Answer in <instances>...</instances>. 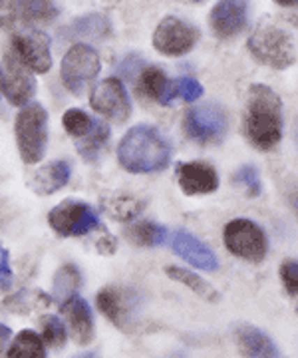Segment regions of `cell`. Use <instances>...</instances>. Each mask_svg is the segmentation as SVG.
<instances>
[{
  "label": "cell",
  "instance_id": "39",
  "mask_svg": "<svg viewBox=\"0 0 298 358\" xmlns=\"http://www.w3.org/2000/svg\"><path fill=\"white\" fill-rule=\"evenodd\" d=\"M281 6H298V0H274Z\"/></svg>",
  "mask_w": 298,
  "mask_h": 358
},
{
  "label": "cell",
  "instance_id": "21",
  "mask_svg": "<svg viewBox=\"0 0 298 358\" xmlns=\"http://www.w3.org/2000/svg\"><path fill=\"white\" fill-rule=\"evenodd\" d=\"M165 275H167L171 281L185 285L187 289H191L197 296L205 299L207 303H217L219 301V293L207 281H203L197 273L189 271V268L171 265V267H165Z\"/></svg>",
  "mask_w": 298,
  "mask_h": 358
},
{
  "label": "cell",
  "instance_id": "35",
  "mask_svg": "<svg viewBox=\"0 0 298 358\" xmlns=\"http://www.w3.org/2000/svg\"><path fill=\"white\" fill-rule=\"evenodd\" d=\"M18 4L20 0H0V20L2 26H13L16 13H18Z\"/></svg>",
  "mask_w": 298,
  "mask_h": 358
},
{
  "label": "cell",
  "instance_id": "2",
  "mask_svg": "<svg viewBox=\"0 0 298 358\" xmlns=\"http://www.w3.org/2000/svg\"><path fill=\"white\" fill-rule=\"evenodd\" d=\"M169 145L154 126L131 128L117 148V162L130 173H156L169 164Z\"/></svg>",
  "mask_w": 298,
  "mask_h": 358
},
{
  "label": "cell",
  "instance_id": "17",
  "mask_svg": "<svg viewBox=\"0 0 298 358\" xmlns=\"http://www.w3.org/2000/svg\"><path fill=\"white\" fill-rule=\"evenodd\" d=\"M140 92L147 100H156L161 106H167L173 102L175 96H179L177 80H169L161 68L157 66H145L142 76L137 78Z\"/></svg>",
  "mask_w": 298,
  "mask_h": 358
},
{
  "label": "cell",
  "instance_id": "24",
  "mask_svg": "<svg viewBox=\"0 0 298 358\" xmlns=\"http://www.w3.org/2000/svg\"><path fill=\"white\" fill-rule=\"evenodd\" d=\"M167 229L154 221H140L128 227V239L140 247H159V245L167 243Z\"/></svg>",
  "mask_w": 298,
  "mask_h": 358
},
{
  "label": "cell",
  "instance_id": "1",
  "mask_svg": "<svg viewBox=\"0 0 298 358\" xmlns=\"http://www.w3.org/2000/svg\"><path fill=\"white\" fill-rule=\"evenodd\" d=\"M245 134L260 152L274 150L283 138V102L265 84H253L246 92Z\"/></svg>",
  "mask_w": 298,
  "mask_h": 358
},
{
  "label": "cell",
  "instance_id": "5",
  "mask_svg": "<svg viewBox=\"0 0 298 358\" xmlns=\"http://www.w3.org/2000/svg\"><path fill=\"white\" fill-rule=\"evenodd\" d=\"M223 241L229 253L251 263L265 261L269 251V241L265 231L251 219H233L225 225Z\"/></svg>",
  "mask_w": 298,
  "mask_h": 358
},
{
  "label": "cell",
  "instance_id": "30",
  "mask_svg": "<svg viewBox=\"0 0 298 358\" xmlns=\"http://www.w3.org/2000/svg\"><path fill=\"white\" fill-rule=\"evenodd\" d=\"M40 327H42V338H44L46 345L52 346V348H62L66 345V338H68L66 327L58 317H54V315L42 317Z\"/></svg>",
  "mask_w": 298,
  "mask_h": 358
},
{
  "label": "cell",
  "instance_id": "6",
  "mask_svg": "<svg viewBox=\"0 0 298 358\" xmlns=\"http://www.w3.org/2000/svg\"><path fill=\"white\" fill-rule=\"evenodd\" d=\"M183 129L197 143H219L229 129V120L219 103H199L185 114Z\"/></svg>",
  "mask_w": 298,
  "mask_h": 358
},
{
  "label": "cell",
  "instance_id": "42",
  "mask_svg": "<svg viewBox=\"0 0 298 358\" xmlns=\"http://www.w3.org/2000/svg\"><path fill=\"white\" fill-rule=\"evenodd\" d=\"M297 313H298V305H297Z\"/></svg>",
  "mask_w": 298,
  "mask_h": 358
},
{
  "label": "cell",
  "instance_id": "4",
  "mask_svg": "<svg viewBox=\"0 0 298 358\" xmlns=\"http://www.w3.org/2000/svg\"><path fill=\"white\" fill-rule=\"evenodd\" d=\"M246 46L257 62L272 70H286L297 60L295 40L281 26L260 24L251 34Z\"/></svg>",
  "mask_w": 298,
  "mask_h": 358
},
{
  "label": "cell",
  "instance_id": "31",
  "mask_svg": "<svg viewBox=\"0 0 298 358\" xmlns=\"http://www.w3.org/2000/svg\"><path fill=\"white\" fill-rule=\"evenodd\" d=\"M233 181L237 187H241L248 197H259L262 192V185H260L259 173L253 166H243L237 173L233 176Z\"/></svg>",
  "mask_w": 298,
  "mask_h": 358
},
{
  "label": "cell",
  "instance_id": "36",
  "mask_svg": "<svg viewBox=\"0 0 298 358\" xmlns=\"http://www.w3.org/2000/svg\"><path fill=\"white\" fill-rule=\"evenodd\" d=\"M0 257H2V261H0L2 293H8V289H10V285H13V271H10V265H8V251L2 249V251H0Z\"/></svg>",
  "mask_w": 298,
  "mask_h": 358
},
{
  "label": "cell",
  "instance_id": "9",
  "mask_svg": "<svg viewBox=\"0 0 298 358\" xmlns=\"http://www.w3.org/2000/svg\"><path fill=\"white\" fill-rule=\"evenodd\" d=\"M199 30L177 16H165L154 32V46L165 56H183L191 52L199 40Z\"/></svg>",
  "mask_w": 298,
  "mask_h": 358
},
{
  "label": "cell",
  "instance_id": "33",
  "mask_svg": "<svg viewBox=\"0 0 298 358\" xmlns=\"http://www.w3.org/2000/svg\"><path fill=\"white\" fill-rule=\"evenodd\" d=\"M177 88H179V96L185 102H197L203 96V86L193 78H179Z\"/></svg>",
  "mask_w": 298,
  "mask_h": 358
},
{
  "label": "cell",
  "instance_id": "16",
  "mask_svg": "<svg viewBox=\"0 0 298 358\" xmlns=\"http://www.w3.org/2000/svg\"><path fill=\"white\" fill-rule=\"evenodd\" d=\"M60 308H62V315H64L66 322L70 327L72 338L80 346L90 345L91 338H94V319H91V310L88 303L76 294V296L62 303Z\"/></svg>",
  "mask_w": 298,
  "mask_h": 358
},
{
  "label": "cell",
  "instance_id": "13",
  "mask_svg": "<svg viewBox=\"0 0 298 358\" xmlns=\"http://www.w3.org/2000/svg\"><path fill=\"white\" fill-rule=\"evenodd\" d=\"M246 0H219L209 14V26L221 40L234 38L246 26Z\"/></svg>",
  "mask_w": 298,
  "mask_h": 358
},
{
  "label": "cell",
  "instance_id": "14",
  "mask_svg": "<svg viewBox=\"0 0 298 358\" xmlns=\"http://www.w3.org/2000/svg\"><path fill=\"white\" fill-rule=\"evenodd\" d=\"M177 181L185 195H205L217 192L219 176L215 167L203 162H187L177 166Z\"/></svg>",
  "mask_w": 298,
  "mask_h": 358
},
{
  "label": "cell",
  "instance_id": "10",
  "mask_svg": "<svg viewBox=\"0 0 298 358\" xmlns=\"http://www.w3.org/2000/svg\"><path fill=\"white\" fill-rule=\"evenodd\" d=\"M0 86H2V96L13 106H28L36 92V80L13 50L6 52L2 58Z\"/></svg>",
  "mask_w": 298,
  "mask_h": 358
},
{
  "label": "cell",
  "instance_id": "3",
  "mask_svg": "<svg viewBox=\"0 0 298 358\" xmlns=\"http://www.w3.org/2000/svg\"><path fill=\"white\" fill-rule=\"evenodd\" d=\"M14 136L20 159L30 166L38 164L48 143V114L42 103H28L18 112L14 122Z\"/></svg>",
  "mask_w": 298,
  "mask_h": 358
},
{
  "label": "cell",
  "instance_id": "38",
  "mask_svg": "<svg viewBox=\"0 0 298 358\" xmlns=\"http://www.w3.org/2000/svg\"><path fill=\"white\" fill-rule=\"evenodd\" d=\"M290 203H292V207H295V211H297V215H298V185H295L292 187V192H290Z\"/></svg>",
  "mask_w": 298,
  "mask_h": 358
},
{
  "label": "cell",
  "instance_id": "34",
  "mask_svg": "<svg viewBox=\"0 0 298 358\" xmlns=\"http://www.w3.org/2000/svg\"><path fill=\"white\" fill-rule=\"evenodd\" d=\"M143 60L140 56H135V54H131L128 56L121 64H119V74L126 78V80H131V82H135V78L142 76L143 72Z\"/></svg>",
  "mask_w": 298,
  "mask_h": 358
},
{
  "label": "cell",
  "instance_id": "40",
  "mask_svg": "<svg viewBox=\"0 0 298 358\" xmlns=\"http://www.w3.org/2000/svg\"><path fill=\"white\" fill-rule=\"evenodd\" d=\"M76 358H98V355H96V352H86V355H80V357Z\"/></svg>",
  "mask_w": 298,
  "mask_h": 358
},
{
  "label": "cell",
  "instance_id": "18",
  "mask_svg": "<svg viewBox=\"0 0 298 358\" xmlns=\"http://www.w3.org/2000/svg\"><path fill=\"white\" fill-rule=\"evenodd\" d=\"M98 308L117 329H128L131 322V307L128 296L116 287H105L96 296Z\"/></svg>",
  "mask_w": 298,
  "mask_h": 358
},
{
  "label": "cell",
  "instance_id": "37",
  "mask_svg": "<svg viewBox=\"0 0 298 358\" xmlns=\"http://www.w3.org/2000/svg\"><path fill=\"white\" fill-rule=\"evenodd\" d=\"M116 247H117L116 237H112V235L104 233V237L98 241V253H100V255H114V253H116Z\"/></svg>",
  "mask_w": 298,
  "mask_h": 358
},
{
  "label": "cell",
  "instance_id": "27",
  "mask_svg": "<svg viewBox=\"0 0 298 358\" xmlns=\"http://www.w3.org/2000/svg\"><path fill=\"white\" fill-rule=\"evenodd\" d=\"M107 140H110V128L105 126L104 122H96V126H94L90 134L76 141V148H78L80 155L86 162H96V157L100 155Z\"/></svg>",
  "mask_w": 298,
  "mask_h": 358
},
{
  "label": "cell",
  "instance_id": "23",
  "mask_svg": "<svg viewBox=\"0 0 298 358\" xmlns=\"http://www.w3.org/2000/svg\"><path fill=\"white\" fill-rule=\"evenodd\" d=\"M18 14L30 26L48 24L58 16V8L54 0H20Z\"/></svg>",
  "mask_w": 298,
  "mask_h": 358
},
{
  "label": "cell",
  "instance_id": "8",
  "mask_svg": "<svg viewBox=\"0 0 298 358\" xmlns=\"http://www.w3.org/2000/svg\"><path fill=\"white\" fill-rule=\"evenodd\" d=\"M100 74V56L88 44H74L66 52L60 66V78L68 92L80 94L86 84Z\"/></svg>",
  "mask_w": 298,
  "mask_h": 358
},
{
  "label": "cell",
  "instance_id": "11",
  "mask_svg": "<svg viewBox=\"0 0 298 358\" xmlns=\"http://www.w3.org/2000/svg\"><path fill=\"white\" fill-rule=\"evenodd\" d=\"M10 50L18 56V60L27 66L30 72L46 74L52 68L50 38L36 28L13 34Z\"/></svg>",
  "mask_w": 298,
  "mask_h": 358
},
{
  "label": "cell",
  "instance_id": "15",
  "mask_svg": "<svg viewBox=\"0 0 298 358\" xmlns=\"http://www.w3.org/2000/svg\"><path fill=\"white\" fill-rule=\"evenodd\" d=\"M171 247H173V251H175L177 255L181 257L183 261H187L189 265L201 268V271L213 273V271L219 268L217 255H215L203 241H199L197 237H193V235L187 233V231H177V233H173V237H171Z\"/></svg>",
  "mask_w": 298,
  "mask_h": 358
},
{
  "label": "cell",
  "instance_id": "7",
  "mask_svg": "<svg viewBox=\"0 0 298 358\" xmlns=\"http://www.w3.org/2000/svg\"><path fill=\"white\" fill-rule=\"evenodd\" d=\"M48 223L62 237H80L100 227V217L90 205L78 199H66L48 213Z\"/></svg>",
  "mask_w": 298,
  "mask_h": 358
},
{
  "label": "cell",
  "instance_id": "32",
  "mask_svg": "<svg viewBox=\"0 0 298 358\" xmlns=\"http://www.w3.org/2000/svg\"><path fill=\"white\" fill-rule=\"evenodd\" d=\"M278 273H281V279H283L286 293L290 296H298V261H295V259L283 261Z\"/></svg>",
  "mask_w": 298,
  "mask_h": 358
},
{
  "label": "cell",
  "instance_id": "26",
  "mask_svg": "<svg viewBox=\"0 0 298 358\" xmlns=\"http://www.w3.org/2000/svg\"><path fill=\"white\" fill-rule=\"evenodd\" d=\"M74 32L78 34L80 38L96 40V42H104L110 32H112V26L110 20L102 16V14H88V16H82L74 22Z\"/></svg>",
  "mask_w": 298,
  "mask_h": 358
},
{
  "label": "cell",
  "instance_id": "28",
  "mask_svg": "<svg viewBox=\"0 0 298 358\" xmlns=\"http://www.w3.org/2000/svg\"><path fill=\"white\" fill-rule=\"evenodd\" d=\"M104 209L117 221H131L140 215V211L143 209V201L137 197H130V195H116V197L104 199Z\"/></svg>",
  "mask_w": 298,
  "mask_h": 358
},
{
  "label": "cell",
  "instance_id": "22",
  "mask_svg": "<svg viewBox=\"0 0 298 358\" xmlns=\"http://www.w3.org/2000/svg\"><path fill=\"white\" fill-rule=\"evenodd\" d=\"M44 338L34 331H22L16 334L13 345L4 352V358H46Z\"/></svg>",
  "mask_w": 298,
  "mask_h": 358
},
{
  "label": "cell",
  "instance_id": "19",
  "mask_svg": "<svg viewBox=\"0 0 298 358\" xmlns=\"http://www.w3.org/2000/svg\"><path fill=\"white\" fill-rule=\"evenodd\" d=\"M237 348L241 352L243 358H276L278 352H276V346L272 345V341L267 336V334L251 327V324H245V327H239L237 329Z\"/></svg>",
  "mask_w": 298,
  "mask_h": 358
},
{
  "label": "cell",
  "instance_id": "25",
  "mask_svg": "<svg viewBox=\"0 0 298 358\" xmlns=\"http://www.w3.org/2000/svg\"><path fill=\"white\" fill-rule=\"evenodd\" d=\"M80 285H82V275L76 265H64L58 268L54 275V296L62 305L68 299L78 294Z\"/></svg>",
  "mask_w": 298,
  "mask_h": 358
},
{
  "label": "cell",
  "instance_id": "12",
  "mask_svg": "<svg viewBox=\"0 0 298 358\" xmlns=\"http://www.w3.org/2000/svg\"><path fill=\"white\" fill-rule=\"evenodd\" d=\"M90 103L98 114L117 124L130 120L131 100L119 78H105L104 82H100L91 92Z\"/></svg>",
  "mask_w": 298,
  "mask_h": 358
},
{
  "label": "cell",
  "instance_id": "41",
  "mask_svg": "<svg viewBox=\"0 0 298 358\" xmlns=\"http://www.w3.org/2000/svg\"><path fill=\"white\" fill-rule=\"evenodd\" d=\"M191 2H203V0H191Z\"/></svg>",
  "mask_w": 298,
  "mask_h": 358
},
{
  "label": "cell",
  "instance_id": "29",
  "mask_svg": "<svg viewBox=\"0 0 298 358\" xmlns=\"http://www.w3.org/2000/svg\"><path fill=\"white\" fill-rule=\"evenodd\" d=\"M62 126H64V129L70 136L82 140L94 129L96 122L86 112H82L78 108H72V110H66L64 115H62Z\"/></svg>",
  "mask_w": 298,
  "mask_h": 358
},
{
  "label": "cell",
  "instance_id": "20",
  "mask_svg": "<svg viewBox=\"0 0 298 358\" xmlns=\"http://www.w3.org/2000/svg\"><path fill=\"white\" fill-rule=\"evenodd\" d=\"M70 179V166L66 162H52L48 166L40 167L30 178V187L38 195H52L66 187Z\"/></svg>",
  "mask_w": 298,
  "mask_h": 358
}]
</instances>
